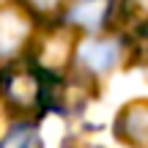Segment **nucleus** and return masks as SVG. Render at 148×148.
Masks as SVG:
<instances>
[{
    "instance_id": "1",
    "label": "nucleus",
    "mask_w": 148,
    "mask_h": 148,
    "mask_svg": "<svg viewBox=\"0 0 148 148\" xmlns=\"http://www.w3.org/2000/svg\"><path fill=\"white\" fill-rule=\"evenodd\" d=\"M79 60L90 71H110L118 60V47L112 41H88L79 47Z\"/></svg>"
},
{
    "instance_id": "2",
    "label": "nucleus",
    "mask_w": 148,
    "mask_h": 148,
    "mask_svg": "<svg viewBox=\"0 0 148 148\" xmlns=\"http://www.w3.org/2000/svg\"><path fill=\"white\" fill-rule=\"evenodd\" d=\"M107 16V0H79L71 11V19L82 27H99L101 19Z\"/></svg>"
},
{
    "instance_id": "3",
    "label": "nucleus",
    "mask_w": 148,
    "mask_h": 148,
    "mask_svg": "<svg viewBox=\"0 0 148 148\" xmlns=\"http://www.w3.org/2000/svg\"><path fill=\"white\" fill-rule=\"evenodd\" d=\"M0 148H41L38 129L33 126V123H16V126H11V132L3 137Z\"/></svg>"
}]
</instances>
